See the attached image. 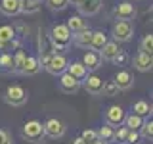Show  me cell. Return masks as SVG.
<instances>
[{
    "mask_svg": "<svg viewBox=\"0 0 153 144\" xmlns=\"http://www.w3.org/2000/svg\"><path fill=\"white\" fill-rule=\"evenodd\" d=\"M23 136L27 138L29 142H40L42 138L46 136L44 134V125L40 121H36V119H33V121H27L23 125Z\"/></svg>",
    "mask_w": 153,
    "mask_h": 144,
    "instance_id": "277c9868",
    "label": "cell"
},
{
    "mask_svg": "<svg viewBox=\"0 0 153 144\" xmlns=\"http://www.w3.org/2000/svg\"><path fill=\"white\" fill-rule=\"evenodd\" d=\"M117 92H119V88H117V85H115V81L103 83V90H102L103 96H117Z\"/></svg>",
    "mask_w": 153,
    "mask_h": 144,
    "instance_id": "1f68e13d",
    "label": "cell"
},
{
    "mask_svg": "<svg viewBox=\"0 0 153 144\" xmlns=\"http://www.w3.org/2000/svg\"><path fill=\"white\" fill-rule=\"evenodd\" d=\"M73 144H88V142H86L82 136H79V138H75V140H73Z\"/></svg>",
    "mask_w": 153,
    "mask_h": 144,
    "instance_id": "74e56055",
    "label": "cell"
},
{
    "mask_svg": "<svg viewBox=\"0 0 153 144\" xmlns=\"http://www.w3.org/2000/svg\"><path fill=\"white\" fill-rule=\"evenodd\" d=\"M119 50H121V46H119L117 40H107V42L102 46V50H100V56H102V60L111 62L113 58L119 54Z\"/></svg>",
    "mask_w": 153,
    "mask_h": 144,
    "instance_id": "2e32d148",
    "label": "cell"
},
{
    "mask_svg": "<svg viewBox=\"0 0 153 144\" xmlns=\"http://www.w3.org/2000/svg\"><path fill=\"white\" fill-rule=\"evenodd\" d=\"M65 71H67V73H71L75 79H79V81H82L84 77L90 73L82 62H73V64H67V69H65Z\"/></svg>",
    "mask_w": 153,
    "mask_h": 144,
    "instance_id": "e0dca14e",
    "label": "cell"
},
{
    "mask_svg": "<svg viewBox=\"0 0 153 144\" xmlns=\"http://www.w3.org/2000/svg\"><path fill=\"white\" fill-rule=\"evenodd\" d=\"M140 50L151 54L153 52V35H143V38L140 40Z\"/></svg>",
    "mask_w": 153,
    "mask_h": 144,
    "instance_id": "4dcf8cb0",
    "label": "cell"
},
{
    "mask_svg": "<svg viewBox=\"0 0 153 144\" xmlns=\"http://www.w3.org/2000/svg\"><path fill=\"white\" fill-rule=\"evenodd\" d=\"M4 100L10 106H23L27 102V90L19 85H10L4 92Z\"/></svg>",
    "mask_w": 153,
    "mask_h": 144,
    "instance_id": "5b68a950",
    "label": "cell"
},
{
    "mask_svg": "<svg viewBox=\"0 0 153 144\" xmlns=\"http://www.w3.org/2000/svg\"><path fill=\"white\" fill-rule=\"evenodd\" d=\"M71 40L75 42V46L79 48H90V40H92V31H90L88 27L80 29V31L73 33V38Z\"/></svg>",
    "mask_w": 153,
    "mask_h": 144,
    "instance_id": "9a60e30c",
    "label": "cell"
},
{
    "mask_svg": "<svg viewBox=\"0 0 153 144\" xmlns=\"http://www.w3.org/2000/svg\"><path fill=\"white\" fill-rule=\"evenodd\" d=\"M111 35L117 42H126L130 40L132 35H134V25L130 19H119V21L113 23L111 27Z\"/></svg>",
    "mask_w": 153,
    "mask_h": 144,
    "instance_id": "7a4b0ae2",
    "label": "cell"
},
{
    "mask_svg": "<svg viewBox=\"0 0 153 144\" xmlns=\"http://www.w3.org/2000/svg\"><path fill=\"white\" fill-rule=\"evenodd\" d=\"M46 6L52 10V12H63V10L69 6V0H46Z\"/></svg>",
    "mask_w": 153,
    "mask_h": 144,
    "instance_id": "f546056e",
    "label": "cell"
},
{
    "mask_svg": "<svg viewBox=\"0 0 153 144\" xmlns=\"http://www.w3.org/2000/svg\"><path fill=\"white\" fill-rule=\"evenodd\" d=\"M82 64L86 65V69H88V71H96V69L102 67V56H100L98 50H88L82 56Z\"/></svg>",
    "mask_w": 153,
    "mask_h": 144,
    "instance_id": "5bb4252c",
    "label": "cell"
},
{
    "mask_svg": "<svg viewBox=\"0 0 153 144\" xmlns=\"http://www.w3.org/2000/svg\"><path fill=\"white\" fill-rule=\"evenodd\" d=\"M16 38V29L12 25H2L0 27V48H6L8 44H12Z\"/></svg>",
    "mask_w": 153,
    "mask_h": 144,
    "instance_id": "d6986e66",
    "label": "cell"
},
{
    "mask_svg": "<svg viewBox=\"0 0 153 144\" xmlns=\"http://www.w3.org/2000/svg\"><path fill=\"white\" fill-rule=\"evenodd\" d=\"M40 10V0H19V14H36Z\"/></svg>",
    "mask_w": 153,
    "mask_h": 144,
    "instance_id": "44dd1931",
    "label": "cell"
},
{
    "mask_svg": "<svg viewBox=\"0 0 153 144\" xmlns=\"http://www.w3.org/2000/svg\"><path fill=\"white\" fill-rule=\"evenodd\" d=\"M25 58H27V54L21 50V48H19V50L16 52V56H13V73H21V71H23Z\"/></svg>",
    "mask_w": 153,
    "mask_h": 144,
    "instance_id": "4316f807",
    "label": "cell"
},
{
    "mask_svg": "<svg viewBox=\"0 0 153 144\" xmlns=\"http://www.w3.org/2000/svg\"><path fill=\"white\" fill-rule=\"evenodd\" d=\"M132 112L136 115H140V117H143V115H151V106L146 102V100H138L136 104H132Z\"/></svg>",
    "mask_w": 153,
    "mask_h": 144,
    "instance_id": "cb8c5ba5",
    "label": "cell"
},
{
    "mask_svg": "<svg viewBox=\"0 0 153 144\" xmlns=\"http://www.w3.org/2000/svg\"><path fill=\"white\" fill-rule=\"evenodd\" d=\"M71 38H73V33L69 31V27L65 23H56L50 29V42L52 48L57 52H65L67 46L71 44Z\"/></svg>",
    "mask_w": 153,
    "mask_h": 144,
    "instance_id": "6da1fadb",
    "label": "cell"
},
{
    "mask_svg": "<svg viewBox=\"0 0 153 144\" xmlns=\"http://www.w3.org/2000/svg\"><path fill=\"white\" fill-rule=\"evenodd\" d=\"M80 83L84 85V88H86L88 94L98 96V94H102V90H103V79L100 75H96V73H88Z\"/></svg>",
    "mask_w": 153,
    "mask_h": 144,
    "instance_id": "8992f818",
    "label": "cell"
},
{
    "mask_svg": "<svg viewBox=\"0 0 153 144\" xmlns=\"http://www.w3.org/2000/svg\"><path fill=\"white\" fill-rule=\"evenodd\" d=\"M113 14H115L117 19H132L136 16V6H134L132 2H128V0H124V2H119L117 6H115Z\"/></svg>",
    "mask_w": 153,
    "mask_h": 144,
    "instance_id": "30bf717a",
    "label": "cell"
},
{
    "mask_svg": "<svg viewBox=\"0 0 153 144\" xmlns=\"http://www.w3.org/2000/svg\"><path fill=\"white\" fill-rule=\"evenodd\" d=\"M67 64H69V62H67V58H65L63 54L52 52L50 58L46 60V64L42 65V67H44V69H46L50 75H56V77H57L59 73H63V71L67 69Z\"/></svg>",
    "mask_w": 153,
    "mask_h": 144,
    "instance_id": "3957f363",
    "label": "cell"
},
{
    "mask_svg": "<svg viewBox=\"0 0 153 144\" xmlns=\"http://www.w3.org/2000/svg\"><path fill=\"white\" fill-rule=\"evenodd\" d=\"M40 2H42V0H40Z\"/></svg>",
    "mask_w": 153,
    "mask_h": 144,
    "instance_id": "60d3db41",
    "label": "cell"
},
{
    "mask_svg": "<svg viewBox=\"0 0 153 144\" xmlns=\"http://www.w3.org/2000/svg\"><path fill=\"white\" fill-rule=\"evenodd\" d=\"M0 14L13 17L19 14V0H0Z\"/></svg>",
    "mask_w": 153,
    "mask_h": 144,
    "instance_id": "ac0fdd59",
    "label": "cell"
},
{
    "mask_svg": "<svg viewBox=\"0 0 153 144\" xmlns=\"http://www.w3.org/2000/svg\"><path fill=\"white\" fill-rule=\"evenodd\" d=\"M44 134H48L50 138H61L65 134V123L57 117H50L44 123Z\"/></svg>",
    "mask_w": 153,
    "mask_h": 144,
    "instance_id": "52a82bcc",
    "label": "cell"
},
{
    "mask_svg": "<svg viewBox=\"0 0 153 144\" xmlns=\"http://www.w3.org/2000/svg\"><path fill=\"white\" fill-rule=\"evenodd\" d=\"M0 144H12V136L4 129H0Z\"/></svg>",
    "mask_w": 153,
    "mask_h": 144,
    "instance_id": "8d00e7d4",
    "label": "cell"
},
{
    "mask_svg": "<svg viewBox=\"0 0 153 144\" xmlns=\"http://www.w3.org/2000/svg\"><path fill=\"white\" fill-rule=\"evenodd\" d=\"M107 42V35L103 31H92V40H90V50H102V46Z\"/></svg>",
    "mask_w": 153,
    "mask_h": 144,
    "instance_id": "7402d4cb",
    "label": "cell"
},
{
    "mask_svg": "<svg viewBox=\"0 0 153 144\" xmlns=\"http://www.w3.org/2000/svg\"><path fill=\"white\" fill-rule=\"evenodd\" d=\"M80 136H82L86 142H92L94 138H98V131H92V129H84V131L80 133Z\"/></svg>",
    "mask_w": 153,
    "mask_h": 144,
    "instance_id": "e575fe53",
    "label": "cell"
},
{
    "mask_svg": "<svg viewBox=\"0 0 153 144\" xmlns=\"http://www.w3.org/2000/svg\"><path fill=\"white\" fill-rule=\"evenodd\" d=\"M143 119L140 117V115H136V113H130V115H124V127H128V129H134V131H138L140 129V125H142Z\"/></svg>",
    "mask_w": 153,
    "mask_h": 144,
    "instance_id": "484cf974",
    "label": "cell"
},
{
    "mask_svg": "<svg viewBox=\"0 0 153 144\" xmlns=\"http://www.w3.org/2000/svg\"><path fill=\"white\" fill-rule=\"evenodd\" d=\"M115 85H117V88L119 90H128L130 86L134 85V77L130 71H126V69H121V71H117L115 73Z\"/></svg>",
    "mask_w": 153,
    "mask_h": 144,
    "instance_id": "7c38bea8",
    "label": "cell"
},
{
    "mask_svg": "<svg viewBox=\"0 0 153 144\" xmlns=\"http://www.w3.org/2000/svg\"><path fill=\"white\" fill-rule=\"evenodd\" d=\"M80 16H96L102 10V0H80L76 4Z\"/></svg>",
    "mask_w": 153,
    "mask_h": 144,
    "instance_id": "8fae6325",
    "label": "cell"
},
{
    "mask_svg": "<svg viewBox=\"0 0 153 144\" xmlns=\"http://www.w3.org/2000/svg\"><path fill=\"white\" fill-rule=\"evenodd\" d=\"M67 27H69V31L71 33H76V31H80V29H84L86 27V21L80 16H71L69 19H67V23H65Z\"/></svg>",
    "mask_w": 153,
    "mask_h": 144,
    "instance_id": "603a6c76",
    "label": "cell"
},
{
    "mask_svg": "<svg viewBox=\"0 0 153 144\" xmlns=\"http://www.w3.org/2000/svg\"><path fill=\"white\" fill-rule=\"evenodd\" d=\"M0 69L2 71H12L13 73V56L12 54L4 52V54L0 56Z\"/></svg>",
    "mask_w": 153,
    "mask_h": 144,
    "instance_id": "83f0119b",
    "label": "cell"
},
{
    "mask_svg": "<svg viewBox=\"0 0 153 144\" xmlns=\"http://www.w3.org/2000/svg\"><path fill=\"white\" fill-rule=\"evenodd\" d=\"M98 138H102L103 142H113L115 140V129L111 127V125L105 123L103 127L98 131Z\"/></svg>",
    "mask_w": 153,
    "mask_h": 144,
    "instance_id": "d4e9b609",
    "label": "cell"
},
{
    "mask_svg": "<svg viewBox=\"0 0 153 144\" xmlns=\"http://www.w3.org/2000/svg\"><path fill=\"white\" fill-rule=\"evenodd\" d=\"M126 60H128V54H126V52H124L123 48H121V50H119V54L115 56L111 62H115L117 65H124V64H126Z\"/></svg>",
    "mask_w": 153,
    "mask_h": 144,
    "instance_id": "836d02e7",
    "label": "cell"
},
{
    "mask_svg": "<svg viewBox=\"0 0 153 144\" xmlns=\"http://www.w3.org/2000/svg\"><path fill=\"white\" fill-rule=\"evenodd\" d=\"M138 133H140V136L149 138V140H151V138H153V121H151V119H149V121H142Z\"/></svg>",
    "mask_w": 153,
    "mask_h": 144,
    "instance_id": "f1b7e54d",
    "label": "cell"
},
{
    "mask_svg": "<svg viewBox=\"0 0 153 144\" xmlns=\"http://www.w3.org/2000/svg\"><path fill=\"white\" fill-rule=\"evenodd\" d=\"M132 64H134V67H136L138 71H149L151 65H153V58H151V54L140 50L136 56L132 58Z\"/></svg>",
    "mask_w": 153,
    "mask_h": 144,
    "instance_id": "4fadbf2b",
    "label": "cell"
},
{
    "mask_svg": "<svg viewBox=\"0 0 153 144\" xmlns=\"http://www.w3.org/2000/svg\"><path fill=\"white\" fill-rule=\"evenodd\" d=\"M40 69H42V65H40V62H38V58L27 56L25 58V65H23V71H21V73L23 75H36Z\"/></svg>",
    "mask_w": 153,
    "mask_h": 144,
    "instance_id": "ffe728a7",
    "label": "cell"
},
{
    "mask_svg": "<svg viewBox=\"0 0 153 144\" xmlns=\"http://www.w3.org/2000/svg\"><path fill=\"white\" fill-rule=\"evenodd\" d=\"M138 140H140V133L134 131V129H128V133H126V136H124L123 142H126V144H138Z\"/></svg>",
    "mask_w": 153,
    "mask_h": 144,
    "instance_id": "d6a6232c",
    "label": "cell"
},
{
    "mask_svg": "<svg viewBox=\"0 0 153 144\" xmlns=\"http://www.w3.org/2000/svg\"><path fill=\"white\" fill-rule=\"evenodd\" d=\"M59 88L63 90L65 94H73V92H76V90L80 88V81L75 79L71 73L63 71V73H59Z\"/></svg>",
    "mask_w": 153,
    "mask_h": 144,
    "instance_id": "9c48e42d",
    "label": "cell"
},
{
    "mask_svg": "<svg viewBox=\"0 0 153 144\" xmlns=\"http://www.w3.org/2000/svg\"><path fill=\"white\" fill-rule=\"evenodd\" d=\"M79 2H80V0H69V4H75V6H76Z\"/></svg>",
    "mask_w": 153,
    "mask_h": 144,
    "instance_id": "ab89813d",
    "label": "cell"
},
{
    "mask_svg": "<svg viewBox=\"0 0 153 144\" xmlns=\"http://www.w3.org/2000/svg\"><path fill=\"white\" fill-rule=\"evenodd\" d=\"M88 144H107V142H103L102 138H94V140H92V142H88Z\"/></svg>",
    "mask_w": 153,
    "mask_h": 144,
    "instance_id": "f35d334b",
    "label": "cell"
},
{
    "mask_svg": "<svg viewBox=\"0 0 153 144\" xmlns=\"http://www.w3.org/2000/svg\"><path fill=\"white\" fill-rule=\"evenodd\" d=\"M124 115L126 113H124V110L121 106L113 104L105 110V123L111 125V127H119V125H123V121H124Z\"/></svg>",
    "mask_w": 153,
    "mask_h": 144,
    "instance_id": "ba28073f",
    "label": "cell"
},
{
    "mask_svg": "<svg viewBox=\"0 0 153 144\" xmlns=\"http://www.w3.org/2000/svg\"><path fill=\"white\" fill-rule=\"evenodd\" d=\"M126 133H128V127H121L119 125V129L115 131V140H124V136H126Z\"/></svg>",
    "mask_w": 153,
    "mask_h": 144,
    "instance_id": "d590c367",
    "label": "cell"
}]
</instances>
